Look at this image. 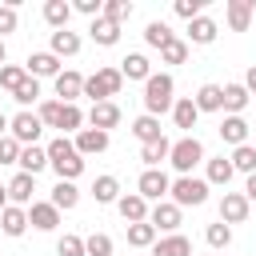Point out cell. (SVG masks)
<instances>
[{"label":"cell","instance_id":"cell-1","mask_svg":"<svg viewBox=\"0 0 256 256\" xmlns=\"http://www.w3.org/2000/svg\"><path fill=\"white\" fill-rule=\"evenodd\" d=\"M144 112L148 116H164V112H172V104H176V80L168 76V72H152L148 80H144Z\"/></svg>","mask_w":256,"mask_h":256},{"label":"cell","instance_id":"cell-2","mask_svg":"<svg viewBox=\"0 0 256 256\" xmlns=\"http://www.w3.org/2000/svg\"><path fill=\"white\" fill-rule=\"evenodd\" d=\"M44 152H48V168L56 172V180H72L76 184V176L84 172V156L72 148V140L68 136H56Z\"/></svg>","mask_w":256,"mask_h":256},{"label":"cell","instance_id":"cell-3","mask_svg":"<svg viewBox=\"0 0 256 256\" xmlns=\"http://www.w3.org/2000/svg\"><path fill=\"white\" fill-rule=\"evenodd\" d=\"M120 88H124V76H120V68H112V64H104V68H96L92 76H84V96H92V104L120 96Z\"/></svg>","mask_w":256,"mask_h":256},{"label":"cell","instance_id":"cell-4","mask_svg":"<svg viewBox=\"0 0 256 256\" xmlns=\"http://www.w3.org/2000/svg\"><path fill=\"white\" fill-rule=\"evenodd\" d=\"M168 200L176 208H200L208 200V180L204 176H176L168 188Z\"/></svg>","mask_w":256,"mask_h":256},{"label":"cell","instance_id":"cell-5","mask_svg":"<svg viewBox=\"0 0 256 256\" xmlns=\"http://www.w3.org/2000/svg\"><path fill=\"white\" fill-rule=\"evenodd\" d=\"M208 156H204V144L196 140V136H180V140H172V152H168V164L180 172V176H192V168L196 164H204Z\"/></svg>","mask_w":256,"mask_h":256},{"label":"cell","instance_id":"cell-6","mask_svg":"<svg viewBox=\"0 0 256 256\" xmlns=\"http://www.w3.org/2000/svg\"><path fill=\"white\" fill-rule=\"evenodd\" d=\"M40 132H44V124H40V116H36V112L20 108L16 116H8V136H12V140H16L20 148L36 144V140H40Z\"/></svg>","mask_w":256,"mask_h":256},{"label":"cell","instance_id":"cell-7","mask_svg":"<svg viewBox=\"0 0 256 256\" xmlns=\"http://www.w3.org/2000/svg\"><path fill=\"white\" fill-rule=\"evenodd\" d=\"M168 188H172V180H168L164 168H144L140 180H136V196H144L148 204H160L168 196Z\"/></svg>","mask_w":256,"mask_h":256},{"label":"cell","instance_id":"cell-8","mask_svg":"<svg viewBox=\"0 0 256 256\" xmlns=\"http://www.w3.org/2000/svg\"><path fill=\"white\" fill-rule=\"evenodd\" d=\"M248 212H252V204L244 200V192H224L220 196V224H244L248 220Z\"/></svg>","mask_w":256,"mask_h":256},{"label":"cell","instance_id":"cell-9","mask_svg":"<svg viewBox=\"0 0 256 256\" xmlns=\"http://www.w3.org/2000/svg\"><path fill=\"white\" fill-rule=\"evenodd\" d=\"M148 224H152L156 232L172 236V232L180 228V208H176L172 200H160V204H152V208H148Z\"/></svg>","mask_w":256,"mask_h":256},{"label":"cell","instance_id":"cell-10","mask_svg":"<svg viewBox=\"0 0 256 256\" xmlns=\"http://www.w3.org/2000/svg\"><path fill=\"white\" fill-rule=\"evenodd\" d=\"M52 84H56V96H60V104H76V100L84 96V76H80L76 68H60V76H56Z\"/></svg>","mask_w":256,"mask_h":256},{"label":"cell","instance_id":"cell-11","mask_svg":"<svg viewBox=\"0 0 256 256\" xmlns=\"http://www.w3.org/2000/svg\"><path fill=\"white\" fill-rule=\"evenodd\" d=\"M84 124H88V128H100V132H112V128L120 124V108H116V100H100V104H92L88 116H84Z\"/></svg>","mask_w":256,"mask_h":256},{"label":"cell","instance_id":"cell-12","mask_svg":"<svg viewBox=\"0 0 256 256\" xmlns=\"http://www.w3.org/2000/svg\"><path fill=\"white\" fill-rule=\"evenodd\" d=\"M108 144H112V136L100 132V128H80L76 140H72V148H76L80 156H100V152H108Z\"/></svg>","mask_w":256,"mask_h":256},{"label":"cell","instance_id":"cell-13","mask_svg":"<svg viewBox=\"0 0 256 256\" xmlns=\"http://www.w3.org/2000/svg\"><path fill=\"white\" fill-rule=\"evenodd\" d=\"M28 224H32L36 232H56L60 208H52L48 200H32V204H28Z\"/></svg>","mask_w":256,"mask_h":256},{"label":"cell","instance_id":"cell-14","mask_svg":"<svg viewBox=\"0 0 256 256\" xmlns=\"http://www.w3.org/2000/svg\"><path fill=\"white\" fill-rule=\"evenodd\" d=\"M148 200L144 196H136V192H120V200H116V212L124 216V224H140V220H148Z\"/></svg>","mask_w":256,"mask_h":256},{"label":"cell","instance_id":"cell-15","mask_svg":"<svg viewBox=\"0 0 256 256\" xmlns=\"http://www.w3.org/2000/svg\"><path fill=\"white\" fill-rule=\"evenodd\" d=\"M32 192H36V176H28V172H16V176L8 180V204H16V208H28V204H32Z\"/></svg>","mask_w":256,"mask_h":256},{"label":"cell","instance_id":"cell-16","mask_svg":"<svg viewBox=\"0 0 256 256\" xmlns=\"http://www.w3.org/2000/svg\"><path fill=\"white\" fill-rule=\"evenodd\" d=\"M252 12H256L252 0H228V4H224V16H228V28H232V32H248Z\"/></svg>","mask_w":256,"mask_h":256},{"label":"cell","instance_id":"cell-17","mask_svg":"<svg viewBox=\"0 0 256 256\" xmlns=\"http://www.w3.org/2000/svg\"><path fill=\"white\" fill-rule=\"evenodd\" d=\"M24 72L32 76V80H40V76H60V60L52 56V52H32L28 60H24Z\"/></svg>","mask_w":256,"mask_h":256},{"label":"cell","instance_id":"cell-18","mask_svg":"<svg viewBox=\"0 0 256 256\" xmlns=\"http://www.w3.org/2000/svg\"><path fill=\"white\" fill-rule=\"evenodd\" d=\"M248 132H252V128H248V120H244V116H224V120H220V140H224V144H232V148L248 144Z\"/></svg>","mask_w":256,"mask_h":256},{"label":"cell","instance_id":"cell-19","mask_svg":"<svg viewBox=\"0 0 256 256\" xmlns=\"http://www.w3.org/2000/svg\"><path fill=\"white\" fill-rule=\"evenodd\" d=\"M232 176H236V172H232L228 156H208V160H204V180H208V188H212V184L228 188V184H232Z\"/></svg>","mask_w":256,"mask_h":256},{"label":"cell","instance_id":"cell-20","mask_svg":"<svg viewBox=\"0 0 256 256\" xmlns=\"http://www.w3.org/2000/svg\"><path fill=\"white\" fill-rule=\"evenodd\" d=\"M0 232L4 236H24L28 232V208H16V204H8L4 212H0Z\"/></svg>","mask_w":256,"mask_h":256},{"label":"cell","instance_id":"cell-21","mask_svg":"<svg viewBox=\"0 0 256 256\" xmlns=\"http://www.w3.org/2000/svg\"><path fill=\"white\" fill-rule=\"evenodd\" d=\"M120 76H124V80H140V84H144V80L152 76L148 56H144V52H128V56L120 60Z\"/></svg>","mask_w":256,"mask_h":256},{"label":"cell","instance_id":"cell-22","mask_svg":"<svg viewBox=\"0 0 256 256\" xmlns=\"http://www.w3.org/2000/svg\"><path fill=\"white\" fill-rule=\"evenodd\" d=\"M48 204H52V208H60V212H72V208L80 204V188H76L72 180H56V188H52Z\"/></svg>","mask_w":256,"mask_h":256},{"label":"cell","instance_id":"cell-23","mask_svg":"<svg viewBox=\"0 0 256 256\" xmlns=\"http://www.w3.org/2000/svg\"><path fill=\"white\" fill-rule=\"evenodd\" d=\"M152 256H192V240H188V236H180V232L160 236V240L152 244Z\"/></svg>","mask_w":256,"mask_h":256},{"label":"cell","instance_id":"cell-24","mask_svg":"<svg viewBox=\"0 0 256 256\" xmlns=\"http://www.w3.org/2000/svg\"><path fill=\"white\" fill-rule=\"evenodd\" d=\"M220 36V24L212 20V16H196V20H188V40L192 44H212Z\"/></svg>","mask_w":256,"mask_h":256},{"label":"cell","instance_id":"cell-25","mask_svg":"<svg viewBox=\"0 0 256 256\" xmlns=\"http://www.w3.org/2000/svg\"><path fill=\"white\" fill-rule=\"evenodd\" d=\"M56 60H64V56H76L80 52V32H72V28H60V32H52V48H48Z\"/></svg>","mask_w":256,"mask_h":256},{"label":"cell","instance_id":"cell-26","mask_svg":"<svg viewBox=\"0 0 256 256\" xmlns=\"http://www.w3.org/2000/svg\"><path fill=\"white\" fill-rule=\"evenodd\" d=\"M220 92H224V104H220V112H228V116H240V112L248 108V100H252L244 84H224Z\"/></svg>","mask_w":256,"mask_h":256},{"label":"cell","instance_id":"cell-27","mask_svg":"<svg viewBox=\"0 0 256 256\" xmlns=\"http://www.w3.org/2000/svg\"><path fill=\"white\" fill-rule=\"evenodd\" d=\"M196 120H200V112H196V104H192V96H180V100L172 104V124H176V128H184V132L192 136V128H196Z\"/></svg>","mask_w":256,"mask_h":256},{"label":"cell","instance_id":"cell-28","mask_svg":"<svg viewBox=\"0 0 256 256\" xmlns=\"http://www.w3.org/2000/svg\"><path fill=\"white\" fill-rule=\"evenodd\" d=\"M192 104H196V112H220V104H224L220 84H200L196 96H192Z\"/></svg>","mask_w":256,"mask_h":256},{"label":"cell","instance_id":"cell-29","mask_svg":"<svg viewBox=\"0 0 256 256\" xmlns=\"http://www.w3.org/2000/svg\"><path fill=\"white\" fill-rule=\"evenodd\" d=\"M168 152H172V140H168V136H160V140H152V144H140L144 168H160V164L168 160Z\"/></svg>","mask_w":256,"mask_h":256},{"label":"cell","instance_id":"cell-30","mask_svg":"<svg viewBox=\"0 0 256 256\" xmlns=\"http://www.w3.org/2000/svg\"><path fill=\"white\" fill-rule=\"evenodd\" d=\"M20 172H28V176H36V172H44L48 168V152L40 148V144H28V148H20Z\"/></svg>","mask_w":256,"mask_h":256},{"label":"cell","instance_id":"cell-31","mask_svg":"<svg viewBox=\"0 0 256 256\" xmlns=\"http://www.w3.org/2000/svg\"><path fill=\"white\" fill-rule=\"evenodd\" d=\"M44 20H48L52 32L68 28V20H72V4H68V0H48V4H44Z\"/></svg>","mask_w":256,"mask_h":256},{"label":"cell","instance_id":"cell-32","mask_svg":"<svg viewBox=\"0 0 256 256\" xmlns=\"http://www.w3.org/2000/svg\"><path fill=\"white\" fill-rule=\"evenodd\" d=\"M88 36L100 44V48H112L116 40H120V24H112V20H104V16H96L92 20V28H88Z\"/></svg>","mask_w":256,"mask_h":256},{"label":"cell","instance_id":"cell-33","mask_svg":"<svg viewBox=\"0 0 256 256\" xmlns=\"http://www.w3.org/2000/svg\"><path fill=\"white\" fill-rule=\"evenodd\" d=\"M132 136H136L140 144H152V140H160V136H164V128H160V120H156V116H148V112H144V116H136V120H132Z\"/></svg>","mask_w":256,"mask_h":256},{"label":"cell","instance_id":"cell-34","mask_svg":"<svg viewBox=\"0 0 256 256\" xmlns=\"http://www.w3.org/2000/svg\"><path fill=\"white\" fill-rule=\"evenodd\" d=\"M92 200H96V204H116V200H120V180H116V176H96Z\"/></svg>","mask_w":256,"mask_h":256},{"label":"cell","instance_id":"cell-35","mask_svg":"<svg viewBox=\"0 0 256 256\" xmlns=\"http://www.w3.org/2000/svg\"><path fill=\"white\" fill-rule=\"evenodd\" d=\"M228 164H232V172H244V176H252V172H256V144H240V148H232Z\"/></svg>","mask_w":256,"mask_h":256},{"label":"cell","instance_id":"cell-36","mask_svg":"<svg viewBox=\"0 0 256 256\" xmlns=\"http://www.w3.org/2000/svg\"><path fill=\"white\" fill-rule=\"evenodd\" d=\"M56 128H60V136L80 132V128H84V112H80V104H60V120H56Z\"/></svg>","mask_w":256,"mask_h":256},{"label":"cell","instance_id":"cell-37","mask_svg":"<svg viewBox=\"0 0 256 256\" xmlns=\"http://www.w3.org/2000/svg\"><path fill=\"white\" fill-rule=\"evenodd\" d=\"M156 240H160V232H156L148 220H140V224H128V244H132V248H152Z\"/></svg>","mask_w":256,"mask_h":256},{"label":"cell","instance_id":"cell-38","mask_svg":"<svg viewBox=\"0 0 256 256\" xmlns=\"http://www.w3.org/2000/svg\"><path fill=\"white\" fill-rule=\"evenodd\" d=\"M172 36H176V32H172V28L164 24V20H152V24L144 28V44H148V48H164V44H168Z\"/></svg>","mask_w":256,"mask_h":256},{"label":"cell","instance_id":"cell-39","mask_svg":"<svg viewBox=\"0 0 256 256\" xmlns=\"http://www.w3.org/2000/svg\"><path fill=\"white\" fill-rule=\"evenodd\" d=\"M100 16H104V20H112V24H124V20L132 16V0H104Z\"/></svg>","mask_w":256,"mask_h":256},{"label":"cell","instance_id":"cell-40","mask_svg":"<svg viewBox=\"0 0 256 256\" xmlns=\"http://www.w3.org/2000/svg\"><path fill=\"white\" fill-rule=\"evenodd\" d=\"M160 60H164V64H184V60H188V40L172 36V40L160 48Z\"/></svg>","mask_w":256,"mask_h":256},{"label":"cell","instance_id":"cell-41","mask_svg":"<svg viewBox=\"0 0 256 256\" xmlns=\"http://www.w3.org/2000/svg\"><path fill=\"white\" fill-rule=\"evenodd\" d=\"M204 240H208V248H228V244H232V228L216 220V224L204 228Z\"/></svg>","mask_w":256,"mask_h":256},{"label":"cell","instance_id":"cell-42","mask_svg":"<svg viewBox=\"0 0 256 256\" xmlns=\"http://www.w3.org/2000/svg\"><path fill=\"white\" fill-rule=\"evenodd\" d=\"M28 80V72H24V64H4L0 68V88H8V92H16L20 84Z\"/></svg>","mask_w":256,"mask_h":256},{"label":"cell","instance_id":"cell-43","mask_svg":"<svg viewBox=\"0 0 256 256\" xmlns=\"http://www.w3.org/2000/svg\"><path fill=\"white\" fill-rule=\"evenodd\" d=\"M84 256H112V236H104V232L84 236Z\"/></svg>","mask_w":256,"mask_h":256},{"label":"cell","instance_id":"cell-44","mask_svg":"<svg viewBox=\"0 0 256 256\" xmlns=\"http://www.w3.org/2000/svg\"><path fill=\"white\" fill-rule=\"evenodd\" d=\"M56 256H84V236L64 232V236L56 240Z\"/></svg>","mask_w":256,"mask_h":256},{"label":"cell","instance_id":"cell-45","mask_svg":"<svg viewBox=\"0 0 256 256\" xmlns=\"http://www.w3.org/2000/svg\"><path fill=\"white\" fill-rule=\"evenodd\" d=\"M12 100H16L20 108H28L32 100H40V80H32V76H28V80H24V84L12 92Z\"/></svg>","mask_w":256,"mask_h":256},{"label":"cell","instance_id":"cell-46","mask_svg":"<svg viewBox=\"0 0 256 256\" xmlns=\"http://www.w3.org/2000/svg\"><path fill=\"white\" fill-rule=\"evenodd\" d=\"M172 12H176L180 20H196V16H204V0H176Z\"/></svg>","mask_w":256,"mask_h":256},{"label":"cell","instance_id":"cell-47","mask_svg":"<svg viewBox=\"0 0 256 256\" xmlns=\"http://www.w3.org/2000/svg\"><path fill=\"white\" fill-rule=\"evenodd\" d=\"M36 116H40V124H44V128H56V120H60V100H40Z\"/></svg>","mask_w":256,"mask_h":256},{"label":"cell","instance_id":"cell-48","mask_svg":"<svg viewBox=\"0 0 256 256\" xmlns=\"http://www.w3.org/2000/svg\"><path fill=\"white\" fill-rule=\"evenodd\" d=\"M16 24H20V16H16V4H0V40H4L8 32H16Z\"/></svg>","mask_w":256,"mask_h":256},{"label":"cell","instance_id":"cell-49","mask_svg":"<svg viewBox=\"0 0 256 256\" xmlns=\"http://www.w3.org/2000/svg\"><path fill=\"white\" fill-rule=\"evenodd\" d=\"M16 160H20V144L12 136H0V168L4 164H16Z\"/></svg>","mask_w":256,"mask_h":256},{"label":"cell","instance_id":"cell-50","mask_svg":"<svg viewBox=\"0 0 256 256\" xmlns=\"http://www.w3.org/2000/svg\"><path fill=\"white\" fill-rule=\"evenodd\" d=\"M100 8H104V0H76V4H72V12H80V16H92V20L100 16Z\"/></svg>","mask_w":256,"mask_h":256},{"label":"cell","instance_id":"cell-51","mask_svg":"<svg viewBox=\"0 0 256 256\" xmlns=\"http://www.w3.org/2000/svg\"><path fill=\"white\" fill-rule=\"evenodd\" d=\"M240 84L248 88V96H256V64H252V68L244 72V80H240Z\"/></svg>","mask_w":256,"mask_h":256},{"label":"cell","instance_id":"cell-52","mask_svg":"<svg viewBox=\"0 0 256 256\" xmlns=\"http://www.w3.org/2000/svg\"><path fill=\"white\" fill-rule=\"evenodd\" d=\"M244 200H248V204H252V200H256V172H252V176H248V180H244Z\"/></svg>","mask_w":256,"mask_h":256},{"label":"cell","instance_id":"cell-53","mask_svg":"<svg viewBox=\"0 0 256 256\" xmlns=\"http://www.w3.org/2000/svg\"><path fill=\"white\" fill-rule=\"evenodd\" d=\"M8 208V184H0V212Z\"/></svg>","mask_w":256,"mask_h":256},{"label":"cell","instance_id":"cell-54","mask_svg":"<svg viewBox=\"0 0 256 256\" xmlns=\"http://www.w3.org/2000/svg\"><path fill=\"white\" fill-rule=\"evenodd\" d=\"M0 136H8V116L0 112Z\"/></svg>","mask_w":256,"mask_h":256},{"label":"cell","instance_id":"cell-55","mask_svg":"<svg viewBox=\"0 0 256 256\" xmlns=\"http://www.w3.org/2000/svg\"><path fill=\"white\" fill-rule=\"evenodd\" d=\"M4 60H8V48H4V40H0V68H4Z\"/></svg>","mask_w":256,"mask_h":256}]
</instances>
